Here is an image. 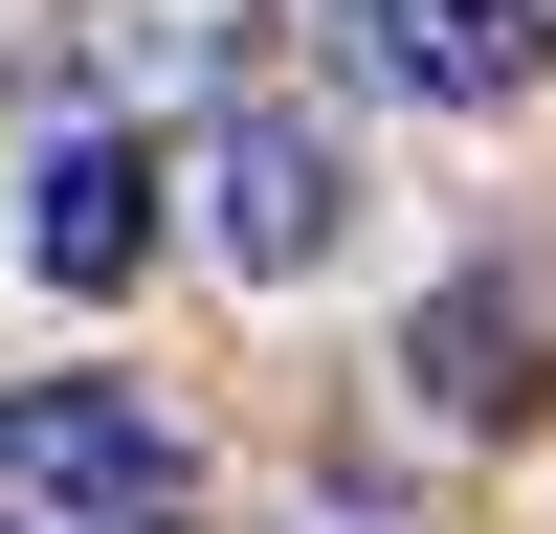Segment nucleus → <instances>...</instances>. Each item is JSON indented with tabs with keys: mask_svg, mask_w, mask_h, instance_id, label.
<instances>
[{
	"mask_svg": "<svg viewBox=\"0 0 556 534\" xmlns=\"http://www.w3.org/2000/svg\"><path fill=\"white\" fill-rule=\"evenodd\" d=\"M334 223H356V156H334V134H312V112H267V89H245V112L201 134V245L290 290V267L334 245Z\"/></svg>",
	"mask_w": 556,
	"mask_h": 534,
	"instance_id": "obj_2",
	"label": "nucleus"
},
{
	"mask_svg": "<svg viewBox=\"0 0 556 534\" xmlns=\"http://www.w3.org/2000/svg\"><path fill=\"white\" fill-rule=\"evenodd\" d=\"M401 356H424V400H468V423H490V400H513V356H534V312L468 267V290H424V334H401Z\"/></svg>",
	"mask_w": 556,
	"mask_h": 534,
	"instance_id": "obj_5",
	"label": "nucleus"
},
{
	"mask_svg": "<svg viewBox=\"0 0 556 534\" xmlns=\"http://www.w3.org/2000/svg\"><path fill=\"white\" fill-rule=\"evenodd\" d=\"M267 0H112V67H223Z\"/></svg>",
	"mask_w": 556,
	"mask_h": 534,
	"instance_id": "obj_6",
	"label": "nucleus"
},
{
	"mask_svg": "<svg viewBox=\"0 0 556 534\" xmlns=\"http://www.w3.org/2000/svg\"><path fill=\"white\" fill-rule=\"evenodd\" d=\"M356 44H379V89H424V112H513V89H534V23H513V0H379Z\"/></svg>",
	"mask_w": 556,
	"mask_h": 534,
	"instance_id": "obj_4",
	"label": "nucleus"
},
{
	"mask_svg": "<svg viewBox=\"0 0 556 534\" xmlns=\"http://www.w3.org/2000/svg\"><path fill=\"white\" fill-rule=\"evenodd\" d=\"M23 245H45V290H134V267H156V156H134V134H67V156L23 178Z\"/></svg>",
	"mask_w": 556,
	"mask_h": 534,
	"instance_id": "obj_3",
	"label": "nucleus"
},
{
	"mask_svg": "<svg viewBox=\"0 0 556 534\" xmlns=\"http://www.w3.org/2000/svg\"><path fill=\"white\" fill-rule=\"evenodd\" d=\"M0 512H89V534H178L201 512V445L112 379H0Z\"/></svg>",
	"mask_w": 556,
	"mask_h": 534,
	"instance_id": "obj_1",
	"label": "nucleus"
}]
</instances>
